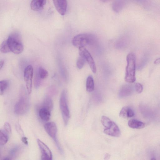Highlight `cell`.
Instances as JSON below:
<instances>
[{"instance_id":"6da1fadb","label":"cell","mask_w":160,"mask_h":160,"mask_svg":"<svg viewBox=\"0 0 160 160\" xmlns=\"http://www.w3.org/2000/svg\"><path fill=\"white\" fill-rule=\"evenodd\" d=\"M29 107L28 97L24 87L22 86L20 89L18 100L14 106V112L17 115L24 114L28 111Z\"/></svg>"},{"instance_id":"7a4b0ae2","label":"cell","mask_w":160,"mask_h":160,"mask_svg":"<svg viewBox=\"0 0 160 160\" xmlns=\"http://www.w3.org/2000/svg\"><path fill=\"white\" fill-rule=\"evenodd\" d=\"M126 59L127 65L125 80L127 82L132 83L136 80V58L134 53L130 52L128 54Z\"/></svg>"},{"instance_id":"3957f363","label":"cell","mask_w":160,"mask_h":160,"mask_svg":"<svg viewBox=\"0 0 160 160\" xmlns=\"http://www.w3.org/2000/svg\"><path fill=\"white\" fill-rule=\"evenodd\" d=\"M11 52L14 54L21 53L24 49L22 38L19 33L14 32L11 33L7 39Z\"/></svg>"},{"instance_id":"277c9868","label":"cell","mask_w":160,"mask_h":160,"mask_svg":"<svg viewBox=\"0 0 160 160\" xmlns=\"http://www.w3.org/2000/svg\"><path fill=\"white\" fill-rule=\"evenodd\" d=\"M96 37L92 34L84 33L75 36L72 40V44L78 48L88 45H92L95 42Z\"/></svg>"},{"instance_id":"5b68a950","label":"cell","mask_w":160,"mask_h":160,"mask_svg":"<svg viewBox=\"0 0 160 160\" xmlns=\"http://www.w3.org/2000/svg\"><path fill=\"white\" fill-rule=\"evenodd\" d=\"M59 105L64 124L67 125L70 118V112L68 103L67 92L66 89L63 90L61 92Z\"/></svg>"},{"instance_id":"8992f818","label":"cell","mask_w":160,"mask_h":160,"mask_svg":"<svg viewBox=\"0 0 160 160\" xmlns=\"http://www.w3.org/2000/svg\"><path fill=\"white\" fill-rule=\"evenodd\" d=\"M33 69L32 67L29 65L25 68L24 72V79L26 83L28 93L29 94L32 92V80Z\"/></svg>"},{"instance_id":"52a82bcc","label":"cell","mask_w":160,"mask_h":160,"mask_svg":"<svg viewBox=\"0 0 160 160\" xmlns=\"http://www.w3.org/2000/svg\"><path fill=\"white\" fill-rule=\"evenodd\" d=\"M79 55L83 56L87 61L89 66L94 73L96 72V67L94 61L90 52L84 47L79 48Z\"/></svg>"},{"instance_id":"ba28073f","label":"cell","mask_w":160,"mask_h":160,"mask_svg":"<svg viewBox=\"0 0 160 160\" xmlns=\"http://www.w3.org/2000/svg\"><path fill=\"white\" fill-rule=\"evenodd\" d=\"M38 146L41 153L42 160H52V152L48 146L39 139L37 140Z\"/></svg>"},{"instance_id":"9c48e42d","label":"cell","mask_w":160,"mask_h":160,"mask_svg":"<svg viewBox=\"0 0 160 160\" xmlns=\"http://www.w3.org/2000/svg\"><path fill=\"white\" fill-rule=\"evenodd\" d=\"M52 1L57 11L61 15H64L67 11V0H52Z\"/></svg>"},{"instance_id":"30bf717a","label":"cell","mask_w":160,"mask_h":160,"mask_svg":"<svg viewBox=\"0 0 160 160\" xmlns=\"http://www.w3.org/2000/svg\"><path fill=\"white\" fill-rule=\"evenodd\" d=\"M130 84H124L121 87L118 93L119 98H124L132 94L134 88L132 85Z\"/></svg>"},{"instance_id":"8fae6325","label":"cell","mask_w":160,"mask_h":160,"mask_svg":"<svg viewBox=\"0 0 160 160\" xmlns=\"http://www.w3.org/2000/svg\"><path fill=\"white\" fill-rule=\"evenodd\" d=\"M44 128L48 135L53 139L57 138V129L55 122H49L47 123L44 125Z\"/></svg>"},{"instance_id":"7c38bea8","label":"cell","mask_w":160,"mask_h":160,"mask_svg":"<svg viewBox=\"0 0 160 160\" xmlns=\"http://www.w3.org/2000/svg\"><path fill=\"white\" fill-rule=\"evenodd\" d=\"M104 132L107 135L114 137H118L121 134V132L119 127L113 122H112V124L110 127L104 130Z\"/></svg>"},{"instance_id":"4fadbf2b","label":"cell","mask_w":160,"mask_h":160,"mask_svg":"<svg viewBox=\"0 0 160 160\" xmlns=\"http://www.w3.org/2000/svg\"><path fill=\"white\" fill-rule=\"evenodd\" d=\"M47 0H32L30 7L31 9L35 11L42 10L46 4Z\"/></svg>"},{"instance_id":"5bb4252c","label":"cell","mask_w":160,"mask_h":160,"mask_svg":"<svg viewBox=\"0 0 160 160\" xmlns=\"http://www.w3.org/2000/svg\"><path fill=\"white\" fill-rule=\"evenodd\" d=\"M51 111L43 107H41L38 112L39 116L43 121H48L50 118Z\"/></svg>"},{"instance_id":"9a60e30c","label":"cell","mask_w":160,"mask_h":160,"mask_svg":"<svg viewBox=\"0 0 160 160\" xmlns=\"http://www.w3.org/2000/svg\"><path fill=\"white\" fill-rule=\"evenodd\" d=\"M134 115V113L133 110L128 106L123 107L119 113L120 116L124 118H131L133 117Z\"/></svg>"},{"instance_id":"2e32d148","label":"cell","mask_w":160,"mask_h":160,"mask_svg":"<svg viewBox=\"0 0 160 160\" xmlns=\"http://www.w3.org/2000/svg\"><path fill=\"white\" fill-rule=\"evenodd\" d=\"M128 124L130 127L133 129H141L144 128L145 126L144 123L135 119L129 120Z\"/></svg>"},{"instance_id":"e0dca14e","label":"cell","mask_w":160,"mask_h":160,"mask_svg":"<svg viewBox=\"0 0 160 160\" xmlns=\"http://www.w3.org/2000/svg\"><path fill=\"white\" fill-rule=\"evenodd\" d=\"M94 88V84L93 77L92 75H89L87 79L86 90L88 92H92L93 91Z\"/></svg>"},{"instance_id":"ac0fdd59","label":"cell","mask_w":160,"mask_h":160,"mask_svg":"<svg viewBox=\"0 0 160 160\" xmlns=\"http://www.w3.org/2000/svg\"><path fill=\"white\" fill-rule=\"evenodd\" d=\"M9 135L3 129H1L0 132V144L1 145H5L8 141Z\"/></svg>"},{"instance_id":"d6986e66","label":"cell","mask_w":160,"mask_h":160,"mask_svg":"<svg viewBox=\"0 0 160 160\" xmlns=\"http://www.w3.org/2000/svg\"><path fill=\"white\" fill-rule=\"evenodd\" d=\"M41 107L46 108L50 111L53 108V103L52 99L49 96H47L44 99L42 102Z\"/></svg>"},{"instance_id":"ffe728a7","label":"cell","mask_w":160,"mask_h":160,"mask_svg":"<svg viewBox=\"0 0 160 160\" xmlns=\"http://www.w3.org/2000/svg\"><path fill=\"white\" fill-rule=\"evenodd\" d=\"M22 150V147L21 146H16L10 150L9 154L12 158L16 157L20 154Z\"/></svg>"},{"instance_id":"44dd1931","label":"cell","mask_w":160,"mask_h":160,"mask_svg":"<svg viewBox=\"0 0 160 160\" xmlns=\"http://www.w3.org/2000/svg\"><path fill=\"white\" fill-rule=\"evenodd\" d=\"M9 85L8 81L6 80H3L0 82V94L2 95L5 91L8 88Z\"/></svg>"},{"instance_id":"7402d4cb","label":"cell","mask_w":160,"mask_h":160,"mask_svg":"<svg viewBox=\"0 0 160 160\" xmlns=\"http://www.w3.org/2000/svg\"><path fill=\"white\" fill-rule=\"evenodd\" d=\"M101 121L102 125L106 128L110 127L112 123V121L109 118L104 116L102 117Z\"/></svg>"},{"instance_id":"603a6c76","label":"cell","mask_w":160,"mask_h":160,"mask_svg":"<svg viewBox=\"0 0 160 160\" xmlns=\"http://www.w3.org/2000/svg\"><path fill=\"white\" fill-rule=\"evenodd\" d=\"M37 73L41 79H44L48 76V72L47 71L42 67H40L39 68Z\"/></svg>"},{"instance_id":"cb8c5ba5","label":"cell","mask_w":160,"mask_h":160,"mask_svg":"<svg viewBox=\"0 0 160 160\" xmlns=\"http://www.w3.org/2000/svg\"><path fill=\"white\" fill-rule=\"evenodd\" d=\"M0 51L2 53H7L11 52L8 46L7 40L3 41L0 46Z\"/></svg>"},{"instance_id":"d4e9b609","label":"cell","mask_w":160,"mask_h":160,"mask_svg":"<svg viewBox=\"0 0 160 160\" xmlns=\"http://www.w3.org/2000/svg\"><path fill=\"white\" fill-rule=\"evenodd\" d=\"M86 60L84 57L81 55H80V56L78 58L76 64L78 68L79 69H81L84 66Z\"/></svg>"},{"instance_id":"484cf974","label":"cell","mask_w":160,"mask_h":160,"mask_svg":"<svg viewBox=\"0 0 160 160\" xmlns=\"http://www.w3.org/2000/svg\"><path fill=\"white\" fill-rule=\"evenodd\" d=\"M122 4L121 1L118 0L113 2L112 5V8L113 10L116 12H118L121 9Z\"/></svg>"},{"instance_id":"4316f807","label":"cell","mask_w":160,"mask_h":160,"mask_svg":"<svg viewBox=\"0 0 160 160\" xmlns=\"http://www.w3.org/2000/svg\"><path fill=\"white\" fill-rule=\"evenodd\" d=\"M3 129L8 134L10 135L12 132V130L10 125L7 122L5 123L3 126Z\"/></svg>"},{"instance_id":"83f0119b","label":"cell","mask_w":160,"mask_h":160,"mask_svg":"<svg viewBox=\"0 0 160 160\" xmlns=\"http://www.w3.org/2000/svg\"><path fill=\"white\" fill-rule=\"evenodd\" d=\"M16 129L19 135L22 136V137L24 136L23 132L20 124L18 122H17L16 124Z\"/></svg>"},{"instance_id":"f1b7e54d","label":"cell","mask_w":160,"mask_h":160,"mask_svg":"<svg viewBox=\"0 0 160 160\" xmlns=\"http://www.w3.org/2000/svg\"><path fill=\"white\" fill-rule=\"evenodd\" d=\"M135 88L136 92L138 93H141L143 91V86L139 83H137L135 84Z\"/></svg>"},{"instance_id":"f546056e","label":"cell","mask_w":160,"mask_h":160,"mask_svg":"<svg viewBox=\"0 0 160 160\" xmlns=\"http://www.w3.org/2000/svg\"><path fill=\"white\" fill-rule=\"evenodd\" d=\"M41 79L38 76L37 72L36 73L35 78L34 85L36 88H38L40 84V80Z\"/></svg>"},{"instance_id":"4dcf8cb0","label":"cell","mask_w":160,"mask_h":160,"mask_svg":"<svg viewBox=\"0 0 160 160\" xmlns=\"http://www.w3.org/2000/svg\"><path fill=\"white\" fill-rule=\"evenodd\" d=\"M53 140H54L57 147L58 148L61 153H62L63 150H62V148L61 147L59 143L58 140H57V138H56L54 139Z\"/></svg>"},{"instance_id":"1f68e13d","label":"cell","mask_w":160,"mask_h":160,"mask_svg":"<svg viewBox=\"0 0 160 160\" xmlns=\"http://www.w3.org/2000/svg\"><path fill=\"white\" fill-rule=\"evenodd\" d=\"M21 140L26 145H28V138L24 136L22 137L21 138Z\"/></svg>"},{"instance_id":"d6a6232c","label":"cell","mask_w":160,"mask_h":160,"mask_svg":"<svg viewBox=\"0 0 160 160\" xmlns=\"http://www.w3.org/2000/svg\"><path fill=\"white\" fill-rule=\"evenodd\" d=\"M154 63L155 64H160V58L156 59L154 61Z\"/></svg>"},{"instance_id":"836d02e7","label":"cell","mask_w":160,"mask_h":160,"mask_svg":"<svg viewBox=\"0 0 160 160\" xmlns=\"http://www.w3.org/2000/svg\"><path fill=\"white\" fill-rule=\"evenodd\" d=\"M4 64V61L3 60H2L0 61V69L1 70L3 67Z\"/></svg>"},{"instance_id":"e575fe53","label":"cell","mask_w":160,"mask_h":160,"mask_svg":"<svg viewBox=\"0 0 160 160\" xmlns=\"http://www.w3.org/2000/svg\"><path fill=\"white\" fill-rule=\"evenodd\" d=\"M110 157V156L108 154H106V155H105V158H106V159H107V158H108V159Z\"/></svg>"},{"instance_id":"d590c367","label":"cell","mask_w":160,"mask_h":160,"mask_svg":"<svg viewBox=\"0 0 160 160\" xmlns=\"http://www.w3.org/2000/svg\"><path fill=\"white\" fill-rule=\"evenodd\" d=\"M101 0L103 2H108V1H109L110 0Z\"/></svg>"}]
</instances>
